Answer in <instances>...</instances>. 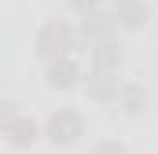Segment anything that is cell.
Masks as SVG:
<instances>
[{
  "label": "cell",
  "mask_w": 158,
  "mask_h": 154,
  "mask_svg": "<svg viewBox=\"0 0 158 154\" xmlns=\"http://www.w3.org/2000/svg\"><path fill=\"white\" fill-rule=\"evenodd\" d=\"M77 48H81V37H77V26L70 18H48L33 37V51H37L40 63L59 59V55H74Z\"/></svg>",
  "instance_id": "obj_1"
},
{
  "label": "cell",
  "mask_w": 158,
  "mask_h": 154,
  "mask_svg": "<svg viewBox=\"0 0 158 154\" xmlns=\"http://www.w3.org/2000/svg\"><path fill=\"white\" fill-rule=\"evenodd\" d=\"M0 92H4V77H0Z\"/></svg>",
  "instance_id": "obj_14"
},
{
  "label": "cell",
  "mask_w": 158,
  "mask_h": 154,
  "mask_svg": "<svg viewBox=\"0 0 158 154\" xmlns=\"http://www.w3.org/2000/svg\"><path fill=\"white\" fill-rule=\"evenodd\" d=\"M81 84H85L88 99L99 103V107H110V103L118 99V88H121L118 74H107V70H88V77H85Z\"/></svg>",
  "instance_id": "obj_7"
},
{
  "label": "cell",
  "mask_w": 158,
  "mask_h": 154,
  "mask_svg": "<svg viewBox=\"0 0 158 154\" xmlns=\"http://www.w3.org/2000/svg\"><path fill=\"white\" fill-rule=\"evenodd\" d=\"M110 11H114L118 30H129V33H136V30H143L151 22V4L147 0H125L118 7H110Z\"/></svg>",
  "instance_id": "obj_9"
},
{
  "label": "cell",
  "mask_w": 158,
  "mask_h": 154,
  "mask_svg": "<svg viewBox=\"0 0 158 154\" xmlns=\"http://www.w3.org/2000/svg\"><path fill=\"white\" fill-rule=\"evenodd\" d=\"M85 132H88V121L77 107H59L40 125V140H48L52 147H74V143H81Z\"/></svg>",
  "instance_id": "obj_2"
},
{
  "label": "cell",
  "mask_w": 158,
  "mask_h": 154,
  "mask_svg": "<svg viewBox=\"0 0 158 154\" xmlns=\"http://www.w3.org/2000/svg\"><path fill=\"white\" fill-rule=\"evenodd\" d=\"M92 154H129V151H125V143H121V140L103 136V140H96V143H92Z\"/></svg>",
  "instance_id": "obj_10"
},
{
  "label": "cell",
  "mask_w": 158,
  "mask_h": 154,
  "mask_svg": "<svg viewBox=\"0 0 158 154\" xmlns=\"http://www.w3.org/2000/svg\"><path fill=\"white\" fill-rule=\"evenodd\" d=\"M118 4H125V0H103V7H118Z\"/></svg>",
  "instance_id": "obj_13"
},
{
  "label": "cell",
  "mask_w": 158,
  "mask_h": 154,
  "mask_svg": "<svg viewBox=\"0 0 158 154\" xmlns=\"http://www.w3.org/2000/svg\"><path fill=\"white\" fill-rule=\"evenodd\" d=\"M66 4H70V11H74V15H88V11L103 7V0H66Z\"/></svg>",
  "instance_id": "obj_12"
},
{
  "label": "cell",
  "mask_w": 158,
  "mask_h": 154,
  "mask_svg": "<svg viewBox=\"0 0 158 154\" xmlns=\"http://www.w3.org/2000/svg\"><path fill=\"white\" fill-rule=\"evenodd\" d=\"M0 140H4L11 151H30V147L40 140V125H37L30 114H22V110H19V114L7 121V128L0 132Z\"/></svg>",
  "instance_id": "obj_6"
},
{
  "label": "cell",
  "mask_w": 158,
  "mask_h": 154,
  "mask_svg": "<svg viewBox=\"0 0 158 154\" xmlns=\"http://www.w3.org/2000/svg\"><path fill=\"white\" fill-rule=\"evenodd\" d=\"M81 81H85V70L74 55H59V59L44 63V84L55 88V92H74Z\"/></svg>",
  "instance_id": "obj_3"
},
{
  "label": "cell",
  "mask_w": 158,
  "mask_h": 154,
  "mask_svg": "<svg viewBox=\"0 0 158 154\" xmlns=\"http://www.w3.org/2000/svg\"><path fill=\"white\" fill-rule=\"evenodd\" d=\"M114 33H118V22H114V11L110 7H96V11L81 15V22H77L81 48H88V44H96V40H103V37H114Z\"/></svg>",
  "instance_id": "obj_5"
},
{
  "label": "cell",
  "mask_w": 158,
  "mask_h": 154,
  "mask_svg": "<svg viewBox=\"0 0 158 154\" xmlns=\"http://www.w3.org/2000/svg\"><path fill=\"white\" fill-rule=\"evenodd\" d=\"M15 114H19V103H15V99H4V95H0V132L7 128V121H11Z\"/></svg>",
  "instance_id": "obj_11"
},
{
  "label": "cell",
  "mask_w": 158,
  "mask_h": 154,
  "mask_svg": "<svg viewBox=\"0 0 158 154\" xmlns=\"http://www.w3.org/2000/svg\"><path fill=\"white\" fill-rule=\"evenodd\" d=\"M85 51H88V66H92V70L121 74V66H125V44L118 40V33H114V37L96 40V44H88Z\"/></svg>",
  "instance_id": "obj_4"
},
{
  "label": "cell",
  "mask_w": 158,
  "mask_h": 154,
  "mask_svg": "<svg viewBox=\"0 0 158 154\" xmlns=\"http://www.w3.org/2000/svg\"><path fill=\"white\" fill-rule=\"evenodd\" d=\"M118 110L125 117H140L143 110H147V103H151V92H147V84L143 81H121L118 88Z\"/></svg>",
  "instance_id": "obj_8"
}]
</instances>
